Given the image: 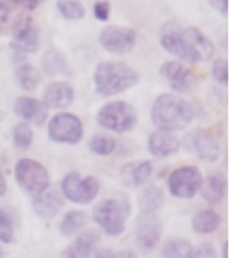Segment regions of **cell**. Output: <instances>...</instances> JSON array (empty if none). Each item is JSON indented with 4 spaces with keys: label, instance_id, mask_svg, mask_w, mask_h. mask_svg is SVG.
I'll list each match as a JSON object with an SVG mask.
<instances>
[{
    "label": "cell",
    "instance_id": "obj_1",
    "mask_svg": "<svg viewBox=\"0 0 230 258\" xmlns=\"http://www.w3.org/2000/svg\"><path fill=\"white\" fill-rule=\"evenodd\" d=\"M159 41L166 52L188 61H209L214 55L211 39L196 27L182 29L179 22H168L159 32Z\"/></svg>",
    "mask_w": 230,
    "mask_h": 258
},
{
    "label": "cell",
    "instance_id": "obj_2",
    "mask_svg": "<svg viewBox=\"0 0 230 258\" xmlns=\"http://www.w3.org/2000/svg\"><path fill=\"white\" fill-rule=\"evenodd\" d=\"M193 109L186 100L177 95H161L152 105V121L159 130L177 132L191 123Z\"/></svg>",
    "mask_w": 230,
    "mask_h": 258
},
{
    "label": "cell",
    "instance_id": "obj_3",
    "mask_svg": "<svg viewBox=\"0 0 230 258\" xmlns=\"http://www.w3.org/2000/svg\"><path fill=\"white\" fill-rule=\"evenodd\" d=\"M95 89L104 96H114L136 86L139 73L125 62H102L95 70Z\"/></svg>",
    "mask_w": 230,
    "mask_h": 258
},
{
    "label": "cell",
    "instance_id": "obj_4",
    "mask_svg": "<svg viewBox=\"0 0 230 258\" xmlns=\"http://www.w3.org/2000/svg\"><path fill=\"white\" fill-rule=\"evenodd\" d=\"M129 212H131L129 198L125 196L107 198V200L100 202L95 207L93 219H95V223L107 235L116 237V235H122L123 230H125V219L129 217Z\"/></svg>",
    "mask_w": 230,
    "mask_h": 258
},
{
    "label": "cell",
    "instance_id": "obj_5",
    "mask_svg": "<svg viewBox=\"0 0 230 258\" xmlns=\"http://www.w3.org/2000/svg\"><path fill=\"white\" fill-rule=\"evenodd\" d=\"M98 125L111 132H129L138 123V116L132 105L125 102H111L105 103L98 110Z\"/></svg>",
    "mask_w": 230,
    "mask_h": 258
},
{
    "label": "cell",
    "instance_id": "obj_6",
    "mask_svg": "<svg viewBox=\"0 0 230 258\" xmlns=\"http://www.w3.org/2000/svg\"><path fill=\"white\" fill-rule=\"evenodd\" d=\"M15 176L18 185L27 194H32V196L41 194L50 185L48 171L45 169V166H41V164L32 159L18 160L15 166Z\"/></svg>",
    "mask_w": 230,
    "mask_h": 258
},
{
    "label": "cell",
    "instance_id": "obj_7",
    "mask_svg": "<svg viewBox=\"0 0 230 258\" xmlns=\"http://www.w3.org/2000/svg\"><path fill=\"white\" fill-rule=\"evenodd\" d=\"M98 182L93 176H84L82 178L77 171H70L68 175L63 178L61 190L70 202L79 203V205H86L91 203L98 194Z\"/></svg>",
    "mask_w": 230,
    "mask_h": 258
},
{
    "label": "cell",
    "instance_id": "obj_8",
    "mask_svg": "<svg viewBox=\"0 0 230 258\" xmlns=\"http://www.w3.org/2000/svg\"><path fill=\"white\" fill-rule=\"evenodd\" d=\"M84 136L81 119L75 114L61 112L55 114L48 123V137L55 143H65V145H77Z\"/></svg>",
    "mask_w": 230,
    "mask_h": 258
},
{
    "label": "cell",
    "instance_id": "obj_9",
    "mask_svg": "<svg viewBox=\"0 0 230 258\" xmlns=\"http://www.w3.org/2000/svg\"><path fill=\"white\" fill-rule=\"evenodd\" d=\"M200 183H202V175L195 166L177 167L168 178L169 192L182 200H189L195 196L200 189Z\"/></svg>",
    "mask_w": 230,
    "mask_h": 258
},
{
    "label": "cell",
    "instance_id": "obj_10",
    "mask_svg": "<svg viewBox=\"0 0 230 258\" xmlns=\"http://www.w3.org/2000/svg\"><path fill=\"white\" fill-rule=\"evenodd\" d=\"M162 235V223L155 212H141L136 223V242L143 251H152Z\"/></svg>",
    "mask_w": 230,
    "mask_h": 258
},
{
    "label": "cell",
    "instance_id": "obj_11",
    "mask_svg": "<svg viewBox=\"0 0 230 258\" xmlns=\"http://www.w3.org/2000/svg\"><path fill=\"white\" fill-rule=\"evenodd\" d=\"M11 46L16 52L31 53L39 48V31L31 16H23L13 29Z\"/></svg>",
    "mask_w": 230,
    "mask_h": 258
},
{
    "label": "cell",
    "instance_id": "obj_12",
    "mask_svg": "<svg viewBox=\"0 0 230 258\" xmlns=\"http://www.w3.org/2000/svg\"><path fill=\"white\" fill-rule=\"evenodd\" d=\"M100 45L111 53H129L136 45V32L127 27H107L100 34Z\"/></svg>",
    "mask_w": 230,
    "mask_h": 258
},
{
    "label": "cell",
    "instance_id": "obj_13",
    "mask_svg": "<svg viewBox=\"0 0 230 258\" xmlns=\"http://www.w3.org/2000/svg\"><path fill=\"white\" fill-rule=\"evenodd\" d=\"M184 146L189 153L203 160H216L219 157V143L207 132H191L184 137Z\"/></svg>",
    "mask_w": 230,
    "mask_h": 258
},
{
    "label": "cell",
    "instance_id": "obj_14",
    "mask_svg": "<svg viewBox=\"0 0 230 258\" xmlns=\"http://www.w3.org/2000/svg\"><path fill=\"white\" fill-rule=\"evenodd\" d=\"M161 75L168 80L171 89L177 93H189L193 88V82H195L191 70L177 61L164 62L161 66Z\"/></svg>",
    "mask_w": 230,
    "mask_h": 258
},
{
    "label": "cell",
    "instance_id": "obj_15",
    "mask_svg": "<svg viewBox=\"0 0 230 258\" xmlns=\"http://www.w3.org/2000/svg\"><path fill=\"white\" fill-rule=\"evenodd\" d=\"M15 114L22 118L25 123H32L36 126H41L48 118V107L43 102L29 96H22L15 103Z\"/></svg>",
    "mask_w": 230,
    "mask_h": 258
},
{
    "label": "cell",
    "instance_id": "obj_16",
    "mask_svg": "<svg viewBox=\"0 0 230 258\" xmlns=\"http://www.w3.org/2000/svg\"><path fill=\"white\" fill-rule=\"evenodd\" d=\"M181 148V139L175 136L173 132L168 130H157V132L150 134L148 137V150L153 157H168L171 153L179 152Z\"/></svg>",
    "mask_w": 230,
    "mask_h": 258
},
{
    "label": "cell",
    "instance_id": "obj_17",
    "mask_svg": "<svg viewBox=\"0 0 230 258\" xmlns=\"http://www.w3.org/2000/svg\"><path fill=\"white\" fill-rule=\"evenodd\" d=\"M73 88L66 82L50 84L45 91V105L50 109H66L73 102Z\"/></svg>",
    "mask_w": 230,
    "mask_h": 258
},
{
    "label": "cell",
    "instance_id": "obj_18",
    "mask_svg": "<svg viewBox=\"0 0 230 258\" xmlns=\"http://www.w3.org/2000/svg\"><path fill=\"white\" fill-rule=\"evenodd\" d=\"M32 209L36 210L38 216L45 217V219H50V217L58 216V212L63 209V200H61V196H59V192L46 189V190H43L41 194L34 196V200H32Z\"/></svg>",
    "mask_w": 230,
    "mask_h": 258
},
{
    "label": "cell",
    "instance_id": "obj_19",
    "mask_svg": "<svg viewBox=\"0 0 230 258\" xmlns=\"http://www.w3.org/2000/svg\"><path fill=\"white\" fill-rule=\"evenodd\" d=\"M152 164L141 160V162H131L122 167V182L129 187L145 185L152 176Z\"/></svg>",
    "mask_w": 230,
    "mask_h": 258
},
{
    "label": "cell",
    "instance_id": "obj_20",
    "mask_svg": "<svg viewBox=\"0 0 230 258\" xmlns=\"http://www.w3.org/2000/svg\"><path fill=\"white\" fill-rule=\"evenodd\" d=\"M200 192H202L203 200L207 203H219L225 198V190H226V183L223 180L221 175H211L200 183Z\"/></svg>",
    "mask_w": 230,
    "mask_h": 258
},
{
    "label": "cell",
    "instance_id": "obj_21",
    "mask_svg": "<svg viewBox=\"0 0 230 258\" xmlns=\"http://www.w3.org/2000/svg\"><path fill=\"white\" fill-rule=\"evenodd\" d=\"M98 240H100V235L96 230H86L84 233H81V235L77 237L75 242L65 251V254H70V256H75V258L89 256Z\"/></svg>",
    "mask_w": 230,
    "mask_h": 258
},
{
    "label": "cell",
    "instance_id": "obj_22",
    "mask_svg": "<svg viewBox=\"0 0 230 258\" xmlns=\"http://www.w3.org/2000/svg\"><path fill=\"white\" fill-rule=\"evenodd\" d=\"M193 230L196 233H203V235H207V233H212L218 230L219 226V216L214 212V210H200L193 216Z\"/></svg>",
    "mask_w": 230,
    "mask_h": 258
},
{
    "label": "cell",
    "instance_id": "obj_23",
    "mask_svg": "<svg viewBox=\"0 0 230 258\" xmlns=\"http://www.w3.org/2000/svg\"><path fill=\"white\" fill-rule=\"evenodd\" d=\"M162 202H164L162 190L155 185H146L139 194V209H141V212H157L161 209Z\"/></svg>",
    "mask_w": 230,
    "mask_h": 258
},
{
    "label": "cell",
    "instance_id": "obj_24",
    "mask_svg": "<svg viewBox=\"0 0 230 258\" xmlns=\"http://www.w3.org/2000/svg\"><path fill=\"white\" fill-rule=\"evenodd\" d=\"M16 82L25 91H36L38 84L41 82V73L36 66L22 64L16 68Z\"/></svg>",
    "mask_w": 230,
    "mask_h": 258
},
{
    "label": "cell",
    "instance_id": "obj_25",
    "mask_svg": "<svg viewBox=\"0 0 230 258\" xmlns=\"http://www.w3.org/2000/svg\"><path fill=\"white\" fill-rule=\"evenodd\" d=\"M86 216L79 210H72V212L65 214V217L59 223V230L65 237H72L77 232H81L82 228L86 226Z\"/></svg>",
    "mask_w": 230,
    "mask_h": 258
},
{
    "label": "cell",
    "instance_id": "obj_26",
    "mask_svg": "<svg viewBox=\"0 0 230 258\" xmlns=\"http://www.w3.org/2000/svg\"><path fill=\"white\" fill-rule=\"evenodd\" d=\"M193 246L189 240L184 239H171L162 246L161 253L162 256H171V258H189L191 256Z\"/></svg>",
    "mask_w": 230,
    "mask_h": 258
},
{
    "label": "cell",
    "instance_id": "obj_27",
    "mask_svg": "<svg viewBox=\"0 0 230 258\" xmlns=\"http://www.w3.org/2000/svg\"><path fill=\"white\" fill-rule=\"evenodd\" d=\"M43 70L48 75H55V73H63L66 70V59L59 50H50L45 57H43Z\"/></svg>",
    "mask_w": 230,
    "mask_h": 258
},
{
    "label": "cell",
    "instance_id": "obj_28",
    "mask_svg": "<svg viewBox=\"0 0 230 258\" xmlns=\"http://www.w3.org/2000/svg\"><path fill=\"white\" fill-rule=\"evenodd\" d=\"M58 11L68 20H81L86 15L84 6L79 0H59Z\"/></svg>",
    "mask_w": 230,
    "mask_h": 258
},
{
    "label": "cell",
    "instance_id": "obj_29",
    "mask_svg": "<svg viewBox=\"0 0 230 258\" xmlns=\"http://www.w3.org/2000/svg\"><path fill=\"white\" fill-rule=\"evenodd\" d=\"M89 150L96 155H111L116 150V141L109 136H93L89 139Z\"/></svg>",
    "mask_w": 230,
    "mask_h": 258
},
{
    "label": "cell",
    "instance_id": "obj_30",
    "mask_svg": "<svg viewBox=\"0 0 230 258\" xmlns=\"http://www.w3.org/2000/svg\"><path fill=\"white\" fill-rule=\"evenodd\" d=\"M32 139H34V134H32V128L27 123L23 121L15 125V128H13V141H15V145L20 150H27L32 145Z\"/></svg>",
    "mask_w": 230,
    "mask_h": 258
},
{
    "label": "cell",
    "instance_id": "obj_31",
    "mask_svg": "<svg viewBox=\"0 0 230 258\" xmlns=\"http://www.w3.org/2000/svg\"><path fill=\"white\" fill-rule=\"evenodd\" d=\"M13 239H15V226H13V221L6 210L0 209V242L9 244V242H13Z\"/></svg>",
    "mask_w": 230,
    "mask_h": 258
},
{
    "label": "cell",
    "instance_id": "obj_32",
    "mask_svg": "<svg viewBox=\"0 0 230 258\" xmlns=\"http://www.w3.org/2000/svg\"><path fill=\"white\" fill-rule=\"evenodd\" d=\"M212 77L218 80L219 84H226L228 82V64L223 59H218L212 66Z\"/></svg>",
    "mask_w": 230,
    "mask_h": 258
},
{
    "label": "cell",
    "instance_id": "obj_33",
    "mask_svg": "<svg viewBox=\"0 0 230 258\" xmlns=\"http://www.w3.org/2000/svg\"><path fill=\"white\" fill-rule=\"evenodd\" d=\"M109 13H111V6L105 0H98L95 4V18L100 22H105L109 18Z\"/></svg>",
    "mask_w": 230,
    "mask_h": 258
},
{
    "label": "cell",
    "instance_id": "obj_34",
    "mask_svg": "<svg viewBox=\"0 0 230 258\" xmlns=\"http://www.w3.org/2000/svg\"><path fill=\"white\" fill-rule=\"evenodd\" d=\"M214 247L211 246V244H202V246H198L196 249L191 251V256H203V258H211L214 256Z\"/></svg>",
    "mask_w": 230,
    "mask_h": 258
},
{
    "label": "cell",
    "instance_id": "obj_35",
    "mask_svg": "<svg viewBox=\"0 0 230 258\" xmlns=\"http://www.w3.org/2000/svg\"><path fill=\"white\" fill-rule=\"evenodd\" d=\"M11 15V6L8 0H0V27H4Z\"/></svg>",
    "mask_w": 230,
    "mask_h": 258
},
{
    "label": "cell",
    "instance_id": "obj_36",
    "mask_svg": "<svg viewBox=\"0 0 230 258\" xmlns=\"http://www.w3.org/2000/svg\"><path fill=\"white\" fill-rule=\"evenodd\" d=\"M209 2L221 16L228 15V0H209Z\"/></svg>",
    "mask_w": 230,
    "mask_h": 258
},
{
    "label": "cell",
    "instance_id": "obj_37",
    "mask_svg": "<svg viewBox=\"0 0 230 258\" xmlns=\"http://www.w3.org/2000/svg\"><path fill=\"white\" fill-rule=\"evenodd\" d=\"M13 2L22 6V8L27 9V11H34L36 8H39V4H41L43 0H13Z\"/></svg>",
    "mask_w": 230,
    "mask_h": 258
},
{
    "label": "cell",
    "instance_id": "obj_38",
    "mask_svg": "<svg viewBox=\"0 0 230 258\" xmlns=\"http://www.w3.org/2000/svg\"><path fill=\"white\" fill-rule=\"evenodd\" d=\"M6 190H8V182H6L4 175H2V173H0V196H4V194H6Z\"/></svg>",
    "mask_w": 230,
    "mask_h": 258
},
{
    "label": "cell",
    "instance_id": "obj_39",
    "mask_svg": "<svg viewBox=\"0 0 230 258\" xmlns=\"http://www.w3.org/2000/svg\"><path fill=\"white\" fill-rule=\"evenodd\" d=\"M223 256H228V244H223Z\"/></svg>",
    "mask_w": 230,
    "mask_h": 258
},
{
    "label": "cell",
    "instance_id": "obj_40",
    "mask_svg": "<svg viewBox=\"0 0 230 258\" xmlns=\"http://www.w3.org/2000/svg\"><path fill=\"white\" fill-rule=\"evenodd\" d=\"M0 254H2V251H0Z\"/></svg>",
    "mask_w": 230,
    "mask_h": 258
}]
</instances>
